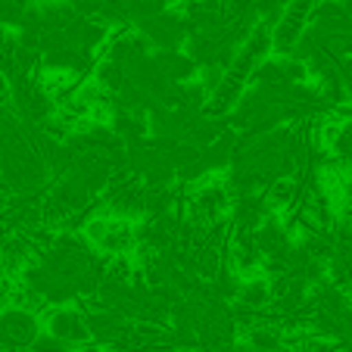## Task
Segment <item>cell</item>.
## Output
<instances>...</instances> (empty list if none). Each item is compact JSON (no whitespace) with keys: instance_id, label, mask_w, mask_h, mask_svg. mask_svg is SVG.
Listing matches in <instances>:
<instances>
[{"instance_id":"obj_1","label":"cell","mask_w":352,"mask_h":352,"mask_svg":"<svg viewBox=\"0 0 352 352\" xmlns=\"http://www.w3.org/2000/svg\"><path fill=\"white\" fill-rule=\"evenodd\" d=\"M134 32L150 44V50H172V47H184L190 28H187V19L181 10L166 7L160 13H150L140 22H134Z\"/></svg>"},{"instance_id":"obj_2","label":"cell","mask_w":352,"mask_h":352,"mask_svg":"<svg viewBox=\"0 0 352 352\" xmlns=\"http://www.w3.org/2000/svg\"><path fill=\"white\" fill-rule=\"evenodd\" d=\"M41 333L38 312L22 306H3L0 309V349H28L32 340Z\"/></svg>"},{"instance_id":"obj_3","label":"cell","mask_w":352,"mask_h":352,"mask_svg":"<svg viewBox=\"0 0 352 352\" xmlns=\"http://www.w3.org/2000/svg\"><path fill=\"white\" fill-rule=\"evenodd\" d=\"M47 333H54L56 340L69 343L72 349L91 343V333H87V321H85V309H72V306H54L47 312Z\"/></svg>"},{"instance_id":"obj_4","label":"cell","mask_w":352,"mask_h":352,"mask_svg":"<svg viewBox=\"0 0 352 352\" xmlns=\"http://www.w3.org/2000/svg\"><path fill=\"white\" fill-rule=\"evenodd\" d=\"M153 63L162 75H166L172 85H184V81H193L199 75V66L187 56L184 47H172V50H153Z\"/></svg>"},{"instance_id":"obj_5","label":"cell","mask_w":352,"mask_h":352,"mask_svg":"<svg viewBox=\"0 0 352 352\" xmlns=\"http://www.w3.org/2000/svg\"><path fill=\"white\" fill-rule=\"evenodd\" d=\"M109 128L116 131V138H122L125 144H138L150 134V119L140 109H122L113 107V119H109Z\"/></svg>"},{"instance_id":"obj_6","label":"cell","mask_w":352,"mask_h":352,"mask_svg":"<svg viewBox=\"0 0 352 352\" xmlns=\"http://www.w3.org/2000/svg\"><path fill=\"white\" fill-rule=\"evenodd\" d=\"M272 280H262V278H246L240 280V290L234 296V302L243 309H253V312H262V309L272 306Z\"/></svg>"},{"instance_id":"obj_7","label":"cell","mask_w":352,"mask_h":352,"mask_svg":"<svg viewBox=\"0 0 352 352\" xmlns=\"http://www.w3.org/2000/svg\"><path fill=\"white\" fill-rule=\"evenodd\" d=\"M25 352H75L69 343H63V340H56L54 333H47V331H41L38 337L32 340V346H28Z\"/></svg>"},{"instance_id":"obj_8","label":"cell","mask_w":352,"mask_h":352,"mask_svg":"<svg viewBox=\"0 0 352 352\" xmlns=\"http://www.w3.org/2000/svg\"><path fill=\"white\" fill-rule=\"evenodd\" d=\"M69 7H75L81 16H97L100 7H103V0H66Z\"/></svg>"},{"instance_id":"obj_9","label":"cell","mask_w":352,"mask_h":352,"mask_svg":"<svg viewBox=\"0 0 352 352\" xmlns=\"http://www.w3.org/2000/svg\"><path fill=\"white\" fill-rule=\"evenodd\" d=\"M10 299H13V284H10V278L0 274V309L10 306Z\"/></svg>"},{"instance_id":"obj_10","label":"cell","mask_w":352,"mask_h":352,"mask_svg":"<svg viewBox=\"0 0 352 352\" xmlns=\"http://www.w3.org/2000/svg\"><path fill=\"white\" fill-rule=\"evenodd\" d=\"M75 352H107V346H100V343H85V346H78Z\"/></svg>"}]
</instances>
